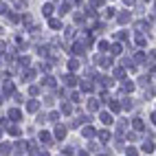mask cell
I'll return each instance as SVG.
<instances>
[{"instance_id": "1", "label": "cell", "mask_w": 156, "mask_h": 156, "mask_svg": "<svg viewBox=\"0 0 156 156\" xmlns=\"http://www.w3.org/2000/svg\"><path fill=\"white\" fill-rule=\"evenodd\" d=\"M55 134H57V139H64V127H57V130H55Z\"/></svg>"}]
</instances>
